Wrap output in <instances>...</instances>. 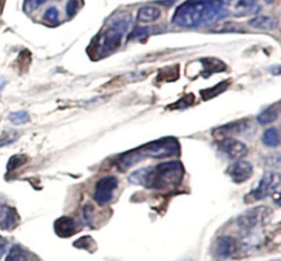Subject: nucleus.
Returning <instances> with one entry per match:
<instances>
[{
    "label": "nucleus",
    "instance_id": "nucleus-10",
    "mask_svg": "<svg viewBox=\"0 0 281 261\" xmlns=\"http://www.w3.org/2000/svg\"><path fill=\"white\" fill-rule=\"evenodd\" d=\"M219 149L225 153L230 159L235 160L242 159V158H244L248 153L247 145L242 142V141L231 138L220 140Z\"/></svg>",
    "mask_w": 281,
    "mask_h": 261
},
{
    "label": "nucleus",
    "instance_id": "nucleus-26",
    "mask_svg": "<svg viewBox=\"0 0 281 261\" xmlns=\"http://www.w3.org/2000/svg\"><path fill=\"white\" fill-rule=\"evenodd\" d=\"M58 17H59V12L55 7L49 8V9H47L44 14V19L49 21V22H51V23L57 22Z\"/></svg>",
    "mask_w": 281,
    "mask_h": 261
},
{
    "label": "nucleus",
    "instance_id": "nucleus-13",
    "mask_svg": "<svg viewBox=\"0 0 281 261\" xmlns=\"http://www.w3.org/2000/svg\"><path fill=\"white\" fill-rule=\"evenodd\" d=\"M20 222V216L16 209L8 205H2L0 207V229L12 230Z\"/></svg>",
    "mask_w": 281,
    "mask_h": 261
},
{
    "label": "nucleus",
    "instance_id": "nucleus-16",
    "mask_svg": "<svg viewBox=\"0 0 281 261\" xmlns=\"http://www.w3.org/2000/svg\"><path fill=\"white\" fill-rule=\"evenodd\" d=\"M248 24L252 28L258 30H274L277 28V25H278V20L274 18V17L261 16L250 19Z\"/></svg>",
    "mask_w": 281,
    "mask_h": 261
},
{
    "label": "nucleus",
    "instance_id": "nucleus-2",
    "mask_svg": "<svg viewBox=\"0 0 281 261\" xmlns=\"http://www.w3.org/2000/svg\"><path fill=\"white\" fill-rule=\"evenodd\" d=\"M130 25L131 17L129 15L116 18L96 38V41L93 43V53L97 58H102L114 52L122 43L123 36L128 32Z\"/></svg>",
    "mask_w": 281,
    "mask_h": 261
},
{
    "label": "nucleus",
    "instance_id": "nucleus-22",
    "mask_svg": "<svg viewBox=\"0 0 281 261\" xmlns=\"http://www.w3.org/2000/svg\"><path fill=\"white\" fill-rule=\"evenodd\" d=\"M227 87H228V82H226V80L225 82H221L218 85H215V86L213 87L205 89V91H201V97L205 100H210V98H213L215 96L220 95V94L225 91Z\"/></svg>",
    "mask_w": 281,
    "mask_h": 261
},
{
    "label": "nucleus",
    "instance_id": "nucleus-12",
    "mask_svg": "<svg viewBox=\"0 0 281 261\" xmlns=\"http://www.w3.org/2000/svg\"><path fill=\"white\" fill-rule=\"evenodd\" d=\"M248 122L246 120H239L234 122H230L227 125H224L222 127H219L218 129L213 131V136L219 140H223L226 138H230L231 136L243 134L247 130Z\"/></svg>",
    "mask_w": 281,
    "mask_h": 261
},
{
    "label": "nucleus",
    "instance_id": "nucleus-33",
    "mask_svg": "<svg viewBox=\"0 0 281 261\" xmlns=\"http://www.w3.org/2000/svg\"><path fill=\"white\" fill-rule=\"evenodd\" d=\"M5 3H6V0H0V14L2 12L3 7H5Z\"/></svg>",
    "mask_w": 281,
    "mask_h": 261
},
{
    "label": "nucleus",
    "instance_id": "nucleus-1",
    "mask_svg": "<svg viewBox=\"0 0 281 261\" xmlns=\"http://www.w3.org/2000/svg\"><path fill=\"white\" fill-rule=\"evenodd\" d=\"M226 15L223 0H187L177 8L171 21L178 27L193 29L217 22Z\"/></svg>",
    "mask_w": 281,
    "mask_h": 261
},
{
    "label": "nucleus",
    "instance_id": "nucleus-18",
    "mask_svg": "<svg viewBox=\"0 0 281 261\" xmlns=\"http://www.w3.org/2000/svg\"><path fill=\"white\" fill-rule=\"evenodd\" d=\"M161 18V10L156 7H142L137 11V20L143 23L154 22Z\"/></svg>",
    "mask_w": 281,
    "mask_h": 261
},
{
    "label": "nucleus",
    "instance_id": "nucleus-29",
    "mask_svg": "<svg viewBox=\"0 0 281 261\" xmlns=\"http://www.w3.org/2000/svg\"><path fill=\"white\" fill-rule=\"evenodd\" d=\"M46 1L47 0H27V1H25V8H27L29 11L36 10Z\"/></svg>",
    "mask_w": 281,
    "mask_h": 261
},
{
    "label": "nucleus",
    "instance_id": "nucleus-28",
    "mask_svg": "<svg viewBox=\"0 0 281 261\" xmlns=\"http://www.w3.org/2000/svg\"><path fill=\"white\" fill-rule=\"evenodd\" d=\"M193 102H194L193 95H188L184 98H181L179 101H177L176 104H174V105H176L175 108L179 109V108H184V107H188L190 105H192Z\"/></svg>",
    "mask_w": 281,
    "mask_h": 261
},
{
    "label": "nucleus",
    "instance_id": "nucleus-6",
    "mask_svg": "<svg viewBox=\"0 0 281 261\" xmlns=\"http://www.w3.org/2000/svg\"><path fill=\"white\" fill-rule=\"evenodd\" d=\"M280 186V175L276 172H266L258 182L256 189L250 192L253 200H263L278 193Z\"/></svg>",
    "mask_w": 281,
    "mask_h": 261
},
{
    "label": "nucleus",
    "instance_id": "nucleus-11",
    "mask_svg": "<svg viewBox=\"0 0 281 261\" xmlns=\"http://www.w3.org/2000/svg\"><path fill=\"white\" fill-rule=\"evenodd\" d=\"M254 172V168L250 162L239 160L235 163H233L230 168L227 169L228 177L232 179V181L236 184L244 183L252 178Z\"/></svg>",
    "mask_w": 281,
    "mask_h": 261
},
{
    "label": "nucleus",
    "instance_id": "nucleus-14",
    "mask_svg": "<svg viewBox=\"0 0 281 261\" xmlns=\"http://www.w3.org/2000/svg\"><path fill=\"white\" fill-rule=\"evenodd\" d=\"M54 230L57 236L62 238L71 237L76 232V225L73 218L63 216L54 222Z\"/></svg>",
    "mask_w": 281,
    "mask_h": 261
},
{
    "label": "nucleus",
    "instance_id": "nucleus-7",
    "mask_svg": "<svg viewBox=\"0 0 281 261\" xmlns=\"http://www.w3.org/2000/svg\"><path fill=\"white\" fill-rule=\"evenodd\" d=\"M119 181L114 175H107V177L99 180L94 185V199L99 205H106L113 198V192L118 187Z\"/></svg>",
    "mask_w": 281,
    "mask_h": 261
},
{
    "label": "nucleus",
    "instance_id": "nucleus-15",
    "mask_svg": "<svg viewBox=\"0 0 281 261\" xmlns=\"http://www.w3.org/2000/svg\"><path fill=\"white\" fill-rule=\"evenodd\" d=\"M140 161H142L141 157L138 156L136 149H134L132 151H128L123 153L122 156H120L115 161V165L120 171H127Z\"/></svg>",
    "mask_w": 281,
    "mask_h": 261
},
{
    "label": "nucleus",
    "instance_id": "nucleus-17",
    "mask_svg": "<svg viewBox=\"0 0 281 261\" xmlns=\"http://www.w3.org/2000/svg\"><path fill=\"white\" fill-rule=\"evenodd\" d=\"M201 63L203 65V70L201 73L203 78H207V76L213 74V73H218L225 70V64L215 59L201 60Z\"/></svg>",
    "mask_w": 281,
    "mask_h": 261
},
{
    "label": "nucleus",
    "instance_id": "nucleus-23",
    "mask_svg": "<svg viewBox=\"0 0 281 261\" xmlns=\"http://www.w3.org/2000/svg\"><path fill=\"white\" fill-rule=\"evenodd\" d=\"M9 120L15 123V125H22V123L28 122L30 120V116L27 111H16V113H11L9 116Z\"/></svg>",
    "mask_w": 281,
    "mask_h": 261
},
{
    "label": "nucleus",
    "instance_id": "nucleus-4",
    "mask_svg": "<svg viewBox=\"0 0 281 261\" xmlns=\"http://www.w3.org/2000/svg\"><path fill=\"white\" fill-rule=\"evenodd\" d=\"M136 151L142 160L145 158L163 159L178 156L180 153V144L175 138H163L142 145L141 148L136 149Z\"/></svg>",
    "mask_w": 281,
    "mask_h": 261
},
{
    "label": "nucleus",
    "instance_id": "nucleus-30",
    "mask_svg": "<svg viewBox=\"0 0 281 261\" xmlns=\"http://www.w3.org/2000/svg\"><path fill=\"white\" fill-rule=\"evenodd\" d=\"M93 214H94V207L90 204H87L84 207V218L87 224H90V221H93Z\"/></svg>",
    "mask_w": 281,
    "mask_h": 261
},
{
    "label": "nucleus",
    "instance_id": "nucleus-5",
    "mask_svg": "<svg viewBox=\"0 0 281 261\" xmlns=\"http://www.w3.org/2000/svg\"><path fill=\"white\" fill-rule=\"evenodd\" d=\"M271 215V208L268 206H256L242 213L241 215L237 217L236 222L237 225L240 226V228L245 230H252L269 221Z\"/></svg>",
    "mask_w": 281,
    "mask_h": 261
},
{
    "label": "nucleus",
    "instance_id": "nucleus-31",
    "mask_svg": "<svg viewBox=\"0 0 281 261\" xmlns=\"http://www.w3.org/2000/svg\"><path fill=\"white\" fill-rule=\"evenodd\" d=\"M7 246H8L7 239H5L3 237L0 236V257H1L6 252Z\"/></svg>",
    "mask_w": 281,
    "mask_h": 261
},
{
    "label": "nucleus",
    "instance_id": "nucleus-21",
    "mask_svg": "<svg viewBox=\"0 0 281 261\" xmlns=\"http://www.w3.org/2000/svg\"><path fill=\"white\" fill-rule=\"evenodd\" d=\"M29 255L25 249L19 245H15L8 252L5 261H28Z\"/></svg>",
    "mask_w": 281,
    "mask_h": 261
},
{
    "label": "nucleus",
    "instance_id": "nucleus-8",
    "mask_svg": "<svg viewBox=\"0 0 281 261\" xmlns=\"http://www.w3.org/2000/svg\"><path fill=\"white\" fill-rule=\"evenodd\" d=\"M237 250V241L231 236L219 237L213 243L212 254L220 261L227 260L235 254Z\"/></svg>",
    "mask_w": 281,
    "mask_h": 261
},
{
    "label": "nucleus",
    "instance_id": "nucleus-32",
    "mask_svg": "<svg viewBox=\"0 0 281 261\" xmlns=\"http://www.w3.org/2000/svg\"><path fill=\"white\" fill-rule=\"evenodd\" d=\"M3 86H5V80L0 78V94H1V91H2Z\"/></svg>",
    "mask_w": 281,
    "mask_h": 261
},
{
    "label": "nucleus",
    "instance_id": "nucleus-27",
    "mask_svg": "<svg viewBox=\"0 0 281 261\" xmlns=\"http://www.w3.org/2000/svg\"><path fill=\"white\" fill-rule=\"evenodd\" d=\"M79 10V0H68L66 5V14L68 17L75 16Z\"/></svg>",
    "mask_w": 281,
    "mask_h": 261
},
{
    "label": "nucleus",
    "instance_id": "nucleus-9",
    "mask_svg": "<svg viewBox=\"0 0 281 261\" xmlns=\"http://www.w3.org/2000/svg\"><path fill=\"white\" fill-rule=\"evenodd\" d=\"M223 3L226 14L234 17H244L255 11L257 0H223Z\"/></svg>",
    "mask_w": 281,
    "mask_h": 261
},
{
    "label": "nucleus",
    "instance_id": "nucleus-34",
    "mask_svg": "<svg viewBox=\"0 0 281 261\" xmlns=\"http://www.w3.org/2000/svg\"><path fill=\"white\" fill-rule=\"evenodd\" d=\"M271 1H272V0H267V2H271Z\"/></svg>",
    "mask_w": 281,
    "mask_h": 261
},
{
    "label": "nucleus",
    "instance_id": "nucleus-25",
    "mask_svg": "<svg viewBox=\"0 0 281 261\" xmlns=\"http://www.w3.org/2000/svg\"><path fill=\"white\" fill-rule=\"evenodd\" d=\"M74 245L78 248H84V249H87L90 251H92V249H90V246L96 247V243H94V241H93V238L89 236H85L83 238L78 239V241H75Z\"/></svg>",
    "mask_w": 281,
    "mask_h": 261
},
{
    "label": "nucleus",
    "instance_id": "nucleus-20",
    "mask_svg": "<svg viewBox=\"0 0 281 261\" xmlns=\"http://www.w3.org/2000/svg\"><path fill=\"white\" fill-rule=\"evenodd\" d=\"M262 142L269 148L278 147L280 143L278 129H277V128H269V129H267L262 135Z\"/></svg>",
    "mask_w": 281,
    "mask_h": 261
},
{
    "label": "nucleus",
    "instance_id": "nucleus-24",
    "mask_svg": "<svg viewBox=\"0 0 281 261\" xmlns=\"http://www.w3.org/2000/svg\"><path fill=\"white\" fill-rule=\"evenodd\" d=\"M25 162H27V157L25 156H21V155H17L10 158L9 162H8V170H15L19 166L23 165Z\"/></svg>",
    "mask_w": 281,
    "mask_h": 261
},
{
    "label": "nucleus",
    "instance_id": "nucleus-19",
    "mask_svg": "<svg viewBox=\"0 0 281 261\" xmlns=\"http://www.w3.org/2000/svg\"><path fill=\"white\" fill-rule=\"evenodd\" d=\"M279 116V107L277 105H271L262 110L257 116V121L261 125H269V123L277 120Z\"/></svg>",
    "mask_w": 281,
    "mask_h": 261
},
{
    "label": "nucleus",
    "instance_id": "nucleus-35",
    "mask_svg": "<svg viewBox=\"0 0 281 261\" xmlns=\"http://www.w3.org/2000/svg\"><path fill=\"white\" fill-rule=\"evenodd\" d=\"M271 261H280V260H271Z\"/></svg>",
    "mask_w": 281,
    "mask_h": 261
},
{
    "label": "nucleus",
    "instance_id": "nucleus-3",
    "mask_svg": "<svg viewBox=\"0 0 281 261\" xmlns=\"http://www.w3.org/2000/svg\"><path fill=\"white\" fill-rule=\"evenodd\" d=\"M185 175L184 165L179 161H167L157 164L155 168H149L148 189L166 190L178 186Z\"/></svg>",
    "mask_w": 281,
    "mask_h": 261
}]
</instances>
